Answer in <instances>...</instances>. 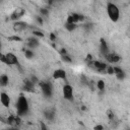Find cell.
<instances>
[{
    "label": "cell",
    "instance_id": "6da1fadb",
    "mask_svg": "<svg viewBox=\"0 0 130 130\" xmlns=\"http://www.w3.org/2000/svg\"><path fill=\"white\" fill-rule=\"evenodd\" d=\"M15 109H16V113L19 117H22L27 114V112L29 110V104H28L27 99L24 95L21 94L17 98V101L15 103Z\"/></svg>",
    "mask_w": 130,
    "mask_h": 130
},
{
    "label": "cell",
    "instance_id": "7a4b0ae2",
    "mask_svg": "<svg viewBox=\"0 0 130 130\" xmlns=\"http://www.w3.org/2000/svg\"><path fill=\"white\" fill-rule=\"evenodd\" d=\"M107 13L109 18L113 21V22H117L120 18V10L118 8V6L114 3H108L107 4Z\"/></svg>",
    "mask_w": 130,
    "mask_h": 130
},
{
    "label": "cell",
    "instance_id": "3957f363",
    "mask_svg": "<svg viewBox=\"0 0 130 130\" xmlns=\"http://www.w3.org/2000/svg\"><path fill=\"white\" fill-rule=\"evenodd\" d=\"M0 61L6 65H19L18 58L16 57L15 54L9 52L6 54H2L0 52Z\"/></svg>",
    "mask_w": 130,
    "mask_h": 130
},
{
    "label": "cell",
    "instance_id": "277c9868",
    "mask_svg": "<svg viewBox=\"0 0 130 130\" xmlns=\"http://www.w3.org/2000/svg\"><path fill=\"white\" fill-rule=\"evenodd\" d=\"M40 85H41V90H42L43 94L46 98H51L52 94H53V86H52V83L49 82V81H44V82H41Z\"/></svg>",
    "mask_w": 130,
    "mask_h": 130
},
{
    "label": "cell",
    "instance_id": "5b68a950",
    "mask_svg": "<svg viewBox=\"0 0 130 130\" xmlns=\"http://www.w3.org/2000/svg\"><path fill=\"white\" fill-rule=\"evenodd\" d=\"M62 94L65 100L72 101L73 100V87L70 84H65L62 88Z\"/></svg>",
    "mask_w": 130,
    "mask_h": 130
},
{
    "label": "cell",
    "instance_id": "8992f818",
    "mask_svg": "<svg viewBox=\"0 0 130 130\" xmlns=\"http://www.w3.org/2000/svg\"><path fill=\"white\" fill-rule=\"evenodd\" d=\"M83 19H84V16L83 15L78 14V13H71V14L68 15L66 22H69V23H77L79 21H82Z\"/></svg>",
    "mask_w": 130,
    "mask_h": 130
},
{
    "label": "cell",
    "instance_id": "52a82bcc",
    "mask_svg": "<svg viewBox=\"0 0 130 130\" xmlns=\"http://www.w3.org/2000/svg\"><path fill=\"white\" fill-rule=\"evenodd\" d=\"M105 59L111 64H116L121 60V57L116 53H108L105 55Z\"/></svg>",
    "mask_w": 130,
    "mask_h": 130
},
{
    "label": "cell",
    "instance_id": "ba28073f",
    "mask_svg": "<svg viewBox=\"0 0 130 130\" xmlns=\"http://www.w3.org/2000/svg\"><path fill=\"white\" fill-rule=\"evenodd\" d=\"M67 77V73L65 70L63 69H56L54 72H53V78L55 80H59V79H63L65 80Z\"/></svg>",
    "mask_w": 130,
    "mask_h": 130
},
{
    "label": "cell",
    "instance_id": "9c48e42d",
    "mask_svg": "<svg viewBox=\"0 0 130 130\" xmlns=\"http://www.w3.org/2000/svg\"><path fill=\"white\" fill-rule=\"evenodd\" d=\"M0 103L2 104L3 107L8 108L10 106V103H11V100H10L9 94L6 93V92H1L0 93Z\"/></svg>",
    "mask_w": 130,
    "mask_h": 130
},
{
    "label": "cell",
    "instance_id": "30bf717a",
    "mask_svg": "<svg viewBox=\"0 0 130 130\" xmlns=\"http://www.w3.org/2000/svg\"><path fill=\"white\" fill-rule=\"evenodd\" d=\"M113 67H114V74L116 75V77H117L119 80H123V79L126 77L125 71H124L121 67H118V66H113Z\"/></svg>",
    "mask_w": 130,
    "mask_h": 130
},
{
    "label": "cell",
    "instance_id": "8fae6325",
    "mask_svg": "<svg viewBox=\"0 0 130 130\" xmlns=\"http://www.w3.org/2000/svg\"><path fill=\"white\" fill-rule=\"evenodd\" d=\"M91 64H92V66H93V68H94L95 70L100 71V72L106 71V68H107V66H108L106 63H104V62H102V61H93Z\"/></svg>",
    "mask_w": 130,
    "mask_h": 130
},
{
    "label": "cell",
    "instance_id": "7c38bea8",
    "mask_svg": "<svg viewBox=\"0 0 130 130\" xmlns=\"http://www.w3.org/2000/svg\"><path fill=\"white\" fill-rule=\"evenodd\" d=\"M27 23L24 21H15L13 23V29L15 31H22L27 27Z\"/></svg>",
    "mask_w": 130,
    "mask_h": 130
},
{
    "label": "cell",
    "instance_id": "4fadbf2b",
    "mask_svg": "<svg viewBox=\"0 0 130 130\" xmlns=\"http://www.w3.org/2000/svg\"><path fill=\"white\" fill-rule=\"evenodd\" d=\"M40 46V41L38 38L34 37V38H29L27 40V47L28 49H36Z\"/></svg>",
    "mask_w": 130,
    "mask_h": 130
},
{
    "label": "cell",
    "instance_id": "5bb4252c",
    "mask_svg": "<svg viewBox=\"0 0 130 130\" xmlns=\"http://www.w3.org/2000/svg\"><path fill=\"white\" fill-rule=\"evenodd\" d=\"M23 14H24V10H23L22 8H16V9L12 12V14H11V19H13V20L18 19V18H20L21 16H23Z\"/></svg>",
    "mask_w": 130,
    "mask_h": 130
},
{
    "label": "cell",
    "instance_id": "9a60e30c",
    "mask_svg": "<svg viewBox=\"0 0 130 130\" xmlns=\"http://www.w3.org/2000/svg\"><path fill=\"white\" fill-rule=\"evenodd\" d=\"M9 83V77L6 74H0V86H7Z\"/></svg>",
    "mask_w": 130,
    "mask_h": 130
},
{
    "label": "cell",
    "instance_id": "2e32d148",
    "mask_svg": "<svg viewBox=\"0 0 130 130\" xmlns=\"http://www.w3.org/2000/svg\"><path fill=\"white\" fill-rule=\"evenodd\" d=\"M101 52H102V54L105 56L106 54H108L109 53V47H108V44H107V42L105 41V40H101Z\"/></svg>",
    "mask_w": 130,
    "mask_h": 130
},
{
    "label": "cell",
    "instance_id": "e0dca14e",
    "mask_svg": "<svg viewBox=\"0 0 130 130\" xmlns=\"http://www.w3.org/2000/svg\"><path fill=\"white\" fill-rule=\"evenodd\" d=\"M45 117H46V119L49 120V121L54 120V118H55V112H54V110L49 109V110L45 111Z\"/></svg>",
    "mask_w": 130,
    "mask_h": 130
},
{
    "label": "cell",
    "instance_id": "ac0fdd59",
    "mask_svg": "<svg viewBox=\"0 0 130 130\" xmlns=\"http://www.w3.org/2000/svg\"><path fill=\"white\" fill-rule=\"evenodd\" d=\"M23 88H24L25 90H32V88H34V82L30 81V80H26V81L24 82Z\"/></svg>",
    "mask_w": 130,
    "mask_h": 130
},
{
    "label": "cell",
    "instance_id": "d6986e66",
    "mask_svg": "<svg viewBox=\"0 0 130 130\" xmlns=\"http://www.w3.org/2000/svg\"><path fill=\"white\" fill-rule=\"evenodd\" d=\"M76 27H77V24H76V23H69V22H66V24H65V28H66L68 31H73Z\"/></svg>",
    "mask_w": 130,
    "mask_h": 130
},
{
    "label": "cell",
    "instance_id": "ffe728a7",
    "mask_svg": "<svg viewBox=\"0 0 130 130\" xmlns=\"http://www.w3.org/2000/svg\"><path fill=\"white\" fill-rule=\"evenodd\" d=\"M24 56H25V58H27V59H31V58H34V56H35V53H34L32 50H30V49H25V50H24Z\"/></svg>",
    "mask_w": 130,
    "mask_h": 130
},
{
    "label": "cell",
    "instance_id": "44dd1931",
    "mask_svg": "<svg viewBox=\"0 0 130 130\" xmlns=\"http://www.w3.org/2000/svg\"><path fill=\"white\" fill-rule=\"evenodd\" d=\"M96 86H98V88L100 89V90H104L105 89V87H106V84H105V82H104V80H99L98 82H96Z\"/></svg>",
    "mask_w": 130,
    "mask_h": 130
},
{
    "label": "cell",
    "instance_id": "7402d4cb",
    "mask_svg": "<svg viewBox=\"0 0 130 130\" xmlns=\"http://www.w3.org/2000/svg\"><path fill=\"white\" fill-rule=\"evenodd\" d=\"M61 58H62V60H63L64 62H66V63H70V62L72 61V60H71V58H70L69 56H67L66 54H62Z\"/></svg>",
    "mask_w": 130,
    "mask_h": 130
},
{
    "label": "cell",
    "instance_id": "603a6c76",
    "mask_svg": "<svg viewBox=\"0 0 130 130\" xmlns=\"http://www.w3.org/2000/svg\"><path fill=\"white\" fill-rule=\"evenodd\" d=\"M40 13H41L42 15L46 16V15H48L49 10H48V9H46V8H41V9H40Z\"/></svg>",
    "mask_w": 130,
    "mask_h": 130
},
{
    "label": "cell",
    "instance_id": "cb8c5ba5",
    "mask_svg": "<svg viewBox=\"0 0 130 130\" xmlns=\"http://www.w3.org/2000/svg\"><path fill=\"white\" fill-rule=\"evenodd\" d=\"M32 34L36 37H44V34L42 31H39V30H35V31H32Z\"/></svg>",
    "mask_w": 130,
    "mask_h": 130
},
{
    "label": "cell",
    "instance_id": "d4e9b609",
    "mask_svg": "<svg viewBox=\"0 0 130 130\" xmlns=\"http://www.w3.org/2000/svg\"><path fill=\"white\" fill-rule=\"evenodd\" d=\"M36 18H37V20H38V22H39L40 24H42V23H43V19H42V17H41V16H37Z\"/></svg>",
    "mask_w": 130,
    "mask_h": 130
},
{
    "label": "cell",
    "instance_id": "484cf974",
    "mask_svg": "<svg viewBox=\"0 0 130 130\" xmlns=\"http://www.w3.org/2000/svg\"><path fill=\"white\" fill-rule=\"evenodd\" d=\"M94 129H104V127L101 126V125H96V126L94 127Z\"/></svg>",
    "mask_w": 130,
    "mask_h": 130
},
{
    "label": "cell",
    "instance_id": "4316f807",
    "mask_svg": "<svg viewBox=\"0 0 130 130\" xmlns=\"http://www.w3.org/2000/svg\"><path fill=\"white\" fill-rule=\"evenodd\" d=\"M0 49H1V41H0Z\"/></svg>",
    "mask_w": 130,
    "mask_h": 130
},
{
    "label": "cell",
    "instance_id": "83f0119b",
    "mask_svg": "<svg viewBox=\"0 0 130 130\" xmlns=\"http://www.w3.org/2000/svg\"><path fill=\"white\" fill-rule=\"evenodd\" d=\"M56 1H57V0H56Z\"/></svg>",
    "mask_w": 130,
    "mask_h": 130
}]
</instances>
